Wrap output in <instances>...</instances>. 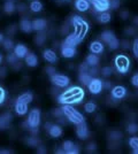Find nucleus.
Returning a JSON list of instances; mask_svg holds the SVG:
<instances>
[{"mask_svg":"<svg viewBox=\"0 0 138 154\" xmlns=\"http://www.w3.org/2000/svg\"><path fill=\"white\" fill-rule=\"evenodd\" d=\"M83 98H84V90L78 86H74L60 94L58 98V103L62 105H72L81 103Z\"/></svg>","mask_w":138,"mask_h":154,"instance_id":"nucleus-1","label":"nucleus"},{"mask_svg":"<svg viewBox=\"0 0 138 154\" xmlns=\"http://www.w3.org/2000/svg\"><path fill=\"white\" fill-rule=\"evenodd\" d=\"M70 22H72V26H74V33L81 40H83L85 35L89 31V23L78 15H74L70 20Z\"/></svg>","mask_w":138,"mask_h":154,"instance_id":"nucleus-2","label":"nucleus"},{"mask_svg":"<svg viewBox=\"0 0 138 154\" xmlns=\"http://www.w3.org/2000/svg\"><path fill=\"white\" fill-rule=\"evenodd\" d=\"M61 109H62V112H63V114H65L67 119L72 123L76 124V125L85 121V117L83 116V114H81L77 109H75L72 107V105H63L61 107Z\"/></svg>","mask_w":138,"mask_h":154,"instance_id":"nucleus-3","label":"nucleus"},{"mask_svg":"<svg viewBox=\"0 0 138 154\" xmlns=\"http://www.w3.org/2000/svg\"><path fill=\"white\" fill-rule=\"evenodd\" d=\"M114 63H115V67H116L118 71H120L121 74H125L130 68V60L128 59V57L122 55V54H120L115 58Z\"/></svg>","mask_w":138,"mask_h":154,"instance_id":"nucleus-4","label":"nucleus"},{"mask_svg":"<svg viewBox=\"0 0 138 154\" xmlns=\"http://www.w3.org/2000/svg\"><path fill=\"white\" fill-rule=\"evenodd\" d=\"M26 122L29 124V128H38L40 124V110L37 108H33L30 110Z\"/></svg>","mask_w":138,"mask_h":154,"instance_id":"nucleus-5","label":"nucleus"},{"mask_svg":"<svg viewBox=\"0 0 138 154\" xmlns=\"http://www.w3.org/2000/svg\"><path fill=\"white\" fill-rule=\"evenodd\" d=\"M50 78H51V82L53 85H55L58 88H66L70 83L69 77L61 75V74H54L52 76H50Z\"/></svg>","mask_w":138,"mask_h":154,"instance_id":"nucleus-6","label":"nucleus"},{"mask_svg":"<svg viewBox=\"0 0 138 154\" xmlns=\"http://www.w3.org/2000/svg\"><path fill=\"white\" fill-rule=\"evenodd\" d=\"M89 91L91 92L92 94H98L101 92L103 88H104V82L99 78H92V81L90 82V84L87 85Z\"/></svg>","mask_w":138,"mask_h":154,"instance_id":"nucleus-7","label":"nucleus"},{"mask_svg":"<svg viewBox=\"0 0 138 154\" xmlns=\"http://www.w3.org/2000/svg\"><path fill=\"white\" fill-rule=\"evenodd\" d=\"M91 4L93 5L94 9L97 12H100V13L107 12L111 8L109 7V0H93Z\"/></svg>","mask_w":138,"mask_h":154,"instance_id":"nucleus-8","label":"nucleus"},{"mask_svg":"<svg viewBox=\"0 0 138 154\" xmlns=\"http://www.w3.org/2000/svg\"><path fill=\"white\" fill-rule=\"evenodd\" d=\"M76 135L79 139H86L89 137V129L86 125L85 121L77 124V129H76Z\"/></svg>","mask_w":138,"mask_h":154,"instance_id":"nucleus-9","label":"nucleus"},{"mask_svg":"<svg viewBox=\"0 0 138 154\" xmlns=\"http://www.w3.org/2000/svg\"><path fill=\"white\" fill-rule=\"evenodd\" d=\"M82 40L75 35V33H70V35H68L66 37V39L63 40V43H62V45L65 46H70V47H75V46H77L81 43Z\"/></svg>","mask_w":138,"mask_h":154,"instance_id":"nucleus-10","label":"nucleus"},{"mask_svg":"<svg viewBox=\"0 0 138 154\" xmlns=\"http://www.w3.org/2000/svg\"><path fill=\"white\" fill-rule=\"evenodd\" d=\"M62 149L65 151V153L68 154H77L79 152V149L77 146L72 143V140H66L62 144Z\"/></svg>","mask_w":138,"mask_h":154,"instance_id":"nucleus-11","label":"nucleus"},{"mask_svg":"<svg viewBox=\"0 0 138 154\" xmlns=\"http://www.w3.org/2000/svg\"><path fill=\"white\" fill-rule=\"evenodd\" d=\"M127 94V89L122 85H118V86H114L112 89V96L115 99H122L124 98Z\"/></svg>","mask_w":138,"mask_h":154,"instance_id":"nucleus-12","label":"nucleus"},{"mask_svg":"<svg viewBox=\"0 0 138 154\" xmlns=\"http://www.w3.org/2000/svg\"><path fill=\"white\" fill-rule=\"evenodd\" d=\"M47 26V22L44 19H36L32 21V30L35 31H44Z\"/></svg>","mask_w":138,"mask_h":154,"instance_id":"nucleus-13","label":"nucleus"},{"mask_svg":"<svg viewBox=\"0 0 138 154\" xmlns=\"http://www.w3.org/2000/svg\"><path fill=\"white\" fill-rule=\"evenodd\" d=\"M12 120H13V116L11 113H4L2 115H0V129L8 128Z\"/></svg>","mask_w":138,"mask_h":154,"instance_id":"nucleus-14","label":"nucleus"},{"mask_svg":"<svg viewBox=\"0 0 138 154\" xmlns=\"http://www.w3.org/2000/svg\"><path fill=\"white\" fill-rule=\"evenodd\" d=\"M14 53H15V55L19 59H23L26 58V54H28V48L23 44H17V45L14 47Z\"/></svg>","mask_w":138,"mask_h":154,"instance_id":"nucleus-15","label":"nucleus"},{"mask_svg":"<svg viewBox=\"0 0 138 154\" xmlns=\"http://www.w3.org/2000/svg\"><path fill=\"white\" fill-rule=\"evenodd\" d=\"M43 58L45 59L47 62H50V63H55L58 61V55L52 50H45V51L43 52Z\"/></svg>","mask_w":138,"mask_h":154,"instance_id":"nucleus-16","label":"nucleus"},{"mask_svg":"<svg viewBox=\"0 0 138 154\" xmlns=\"http://www.w3.org/2000/svg\"><path fill=\"white\" fill-rule=\"evenodd\" d=\"M75 54H76V50H75V47L62 45V47H61V55H62L63 58H67V59L74 58V57H75Z\"/></svg>","mask_w":138,"mask_h":154,"instance_id":"nucleus-17","label":"nucleus"},{"mask_svg":"<svg viewBox=\"0 0 138 154\" xmlns=\"http://www.w3.org/2000/svg\"><path fill=\"white\" fill-rule=\"evenodd\" d=\"M14 108H15V112H16L17 115H24V114L28 113V103L16 101Z\"/></svg>","mask_w":138,"mask_h":154,"instance_id":"nucleus-18","label":"nucleus"},{"mask_svg":"<svg viewBox=\"0 0 138 154\" xmlns=\"http://www.w3.org/2000/svg\"><path fill=\"white\" fill-rule=\"evenodd\" d=\"M89 48L93 54H101L104 52V44L100 42H93V43H91Z\"/></svg>","mask_w":138,"mask_h":154,"instance_id":"nucleus-19","label":"nucleus"},{"mask_svg":"<svg viewBox=\"0 0 138 154\" xmlns=\"http://www.w3.org/2000/svg\"><path fill=\"white\" fill-rule=\"evenodd\" d=\"M75 7L79 12H86L90 8V1H87V0H76L75 1Z\"/></svg>","mask_w":138,"mask_h":154,"instance_id":"nucleus-20","label":"nucleus"},{"mask_svg":"<svg viewBox=\"0 0 138 154\" xmlns=\"http://www.w3.org/2000/svg\"><path fill=\"white\" fill-rule=\"evenodd\" d=\"M24 59H26V63L28 64L29 67H31V68L37 67V64H38V59H37L35 53H28Z\"/></svg>","mask_w":138,"mask_h":154,"instance_id":"nucleus-21","label":"nucleus"},{"mask_svg":"<svg viewBox=\"0 0 138 154\" xmlns=\"http://www.w3.org/2000/svg\"><path fill=\"white\" fill-rule=\"evenodd\" d=\"M20 29L23 32H26V33H29V32H31V31H32V22H30V21H29L28 19L21 20Z\"/></svg>","mask_w":138,"mask_h":154,"instance_id":"nucleus-22","label":"nucleus"},{"mask_svg":"<svg viewBox=\"0 0 138 154\" xmlns=\"http://www.w3.org/2000/svg\"><path fill=\"white\" fill-rule=\"evenodd\" d=\"M47 131H48L50 136L53 137V138H59L60 136L62 135V129H61L60 125H57V124H52L51 128L48 129Z\"/></svg>","mask_w":138,"mask_h":154,"instance_id":"nucleus-23","label":"nucleus"},{"mask_svg":"<svg viewBox=\"0 0 138 154\" xmlns=\"http://www.w3.org/2000/svg\"><path fill=\"white\" fill-rule=\"evenodd\" d=\"M78 81L83 84V85H86V86H87V85L90 84V82L92 81V76L89 72H79Z\"/></svg>","mask_w":138,"mask_h":154,"instance_id":"nucleus-24","label":"nucleus"},{"mask_svg":"<svg viewBox=\"0 0 138 154\" xmlns=\"http://www.w3.org/2000/svg\"><path fill=\"white\" fill-rule=\"evenodd\" d=\"M85 62L89 64L90 67H96V66H98L99 64V58L97 57V54L91 53L90 55H87V57H86Z\"/></svg>","mask_w":138,"mask_h":154,"instance_id":"nucleus-25","label":"nucleus"},{"mask_svg":"<svg viewBox=\"0 0 138 154\" xmlns=\"http://www.w3.org/2000/svg\"><path fill=\"white\" fill-rule=\"evenodd\" d=\"M33 99V96L32 93H30V92H26V93H23V94H21L19 98H17V100L16 101H21V103H29L32 101Z\"/></svg>","mask_w":138,"mask_h":154,"instance_id":"nucleus-26","label":"nucleus"},{"mask_svg":"<svg viewBox=\"0 0 138 154\" xmlns=\"http://www.w3.org/2000/svg\"><path fill=\"white\" fill-rule=\"evenodd\" d=\"M100 38H101V40H103L104 43H107V44H108L113 38H115V35H114L113 31L106 30V31H104L101 33V37H100Z\"/></svg>","mask_w":138,"mask_h":154,"instance_id":"nucleus-27","label":"nucleus"},{"mask_svg":"<svg viewBox=\"0 0 138 154\" xmlns=\"http://www.w3.org/2000/svg\"><path fill=\"white\" fill-rule=\"evenodd\" d=\"M30 9L32 11L33 13H39L40 11L43 9V4L40 2L39 0H32L30 4Z\"/></svg>","mask_w":138,"mask_h":154,"instance_id":"nucleus-28","label":"nucleus"},{"mask_svg":"<svg viewBox=\"0 0 138 154\" xmlns=\"http://www.w3.org/2000/svg\"><path fill=\"white\" fill-rule=\"evenodd\" d=\"M4 12L6 14H12L15 12V4H14L13 1L7 0L6 2L4 4Z\"/></svg>","mask_w":138,"mask_h":154,"instance_id":"nucleus-29","label":"nucleus"},{"mask_svg":"<svg viewBox=\"0 0 138 154\" xmlns=\"http://www.w3.org/2000/svg\"><path fill=\"white\" fill-rule=\"evenodd\" d=\"M111 19H112V16L108 12H103L98 16V22H100V23H108L111 21Z\"/></svg>","mask_w":138,"mask_h":154,"instance_id":"nucleus-30","label":"nucleus"},{"mask_svg":"<svg viewBox=\"0 0 138 154\" xmlns=\"http://www.w3.org/2000/svg\"><path fill=\"white\" fill-rule=\"evenodd\" d=\"M45 40H46V35L43 33V31H40L39 33L35 37V43H36L37 45H43Z\"/></svg>","mask_w":138,"mask_h":154,"instance_id":"nucleus-31","label":"nucleus"},{"mask_svg":"<svg viewBox=\"0 0 138 154\" xmlns=\"http://www.w3.org/2000/svg\"><path fill=\"white\" fill-rule=\"evenodd\" d=\"M2 45H4V48L6 50V51H11L12 48H14L15 46H14V43L12 39L9 38H5L4 39V42H2Z\"/></svg>","mask_w":138,"mask_h":154,"instance_id":"nucleus-32","label":"nucleus"},{"mask_svg":"<svg viewBox=\"0 0 138 154\" xmlns=\"http://www.w3.org/2000/svg\"><path fill=\"white\" fill-rule=\"evenodd\" d=\"M96 109H97V105L94 103H86L84 105V110H85L86 113H93V112H96Z\"/></svg>","mask_w":138,"mask_h":154,"instance_id":"nucleus-33","label":"nucleus"},{"mask_svg":"<svg viewBox=\"0 0 138 154\" xmlns=\"http://www.w3.org/2000/svg\"><path fill=\"white\" fill-rule=\"evenodd\" d=\"M118 46H120V42H118V39L116 38V37L113 38L112 40L108 43V47H109V50H112V51L118 48Z\"/></svg>","mask_w":138,"mask_h":154,"instance_id":"nucleus-34","label":"nucleus"},{"mask_svg":"<svg viewBox=\"0 0 138 154\" xmlns=\"http://www.w3.org/2000/svg\"><path fill=\"white\" fill-rule=\"evenodd\" d=\"M127 131H128L129 134H131V135L138 132V124H136V123H130V124L127 127Z\"/></svg>","mask_w":138,"mask_h":154,"instance_id":"nucleus-35","label":"nucleus"},{"mask_svg":"<svg viewBox=\"0 0 138 154\" xmlns=\"http://www.w3.org/2000/svg\"><path fill=\"white\" fill-rule=\"evenodd\" d=\"M17 60H19V58L15 55V53H11V54L7 55V62H8L9 64H12V66L16 63Z\"/></svg>","mask_w":138,"mask_h":154,"instance_id":"nucleus-36","label":"nucleus"},{"mask_svg":"<svg viewBox=\"0 0 138 154\" xmlns=\"http://www.w3.org/2000/svg\"><path fill=\"white\" fill-rule=\"evenodd\" d=\"M26 143H28V145H30V146H32V147H36V146L39 144V139H38L37 137H35V135H33L32 137H30V138L26 140Z\"/></svg>","mask_w":138,"mask_h":154,"instance_id":"nucleus-37","label":"nucleus"},{"mask_svg":"<svg viewBox=\"0 0 138 154\" xmlns=\"http://www.w3.org/2000/svg\"><path fill=\"white\" fill-rule=\"evenodd\" d=\"M109 138H111L112 140H118V139L122 138V134L118 132V131H112V132L109 134Z\"/></svg>","mask_w":138,"mask_h":154,"instance_id":"nucleus-38","label":"nucleus"},{"mask_svg":"<svg viewBox=\"0 0 138 154\" xmlns=\"http://www.w3.org/2000/svg\"><path fill=\"white\" fill-rule=\"evenodd\" d=\"M113 72V68L112 67H104L103 69H101V74L104 75L105 77H108L111 76Z\"/></svg>","mask_w":138,"mask_h":154,"instance_id":"nucleus-39","label":"nucleus"},{"mask_svg":"<svg viewBox=\"0 0 138 154\" xmlns=\"http://www.w3.org/2000/svg\"><path fill=\"white\" fill-rule=\"evenodd\" d=\"M129 145H130V147H131L132 149L137 148L138 147V137H132V138H130Z\"/></svg>","mask_w":138,"mask_h":154,"instance_id":"nucleus-40","label":"nucleus"},{"mask_svg":"<svg viewBox=\"0 0 138 154\" xmlns=\"http://www.w3.org/2000/svg\"><path fill=\"white\" fill-rule=\"evenodd\" d=\"M89 69H90V66L86 63V62L81 63V64H79V67H78L79 72H87V71H89Z\"/></svg>","mask_w":138,"mask_h":154,"instance_id":"nucleus-41","label":"nucleus"},{"mask_svg":"<svg viewBox=\"0 0 138 154\" xmlns=\"http://www.w3.org/2000/svg\"><path fill=\"white\" fill-rule=\"evenodd\" d=\"M132 52H133V55L138 59V38L135 39V42L132 44Z\"/></svg>","mask_w":138,"mask_h":154,"instance_id":"nucleus-42","label":"nucleus"},{"mask_svg":"<svg viewBox=\"0 0 138 154\" xmlns=\"http://www.w3.org/2000/svg\"><path fill=\"white\" fill-rule=\"evenodd\" d=\"M109 7L116 9L118 7H120V0H109Z\"/></svg>","mask_w":138,"mask_h":154,"instance_id":"nucleus-43","label":"nucleus"},{"mask_svg":"<svg viewBox=\"0 0 138 154\" xmlns=\"http://www.w3.org/2000/svg\"><path fill=\"white\" fill-rule=\"evenodd\" d=\"M52 114L54 116H57V117H61V116H63L65 114H63V112H62V109L61 108H57V109H54L52 112Z\"/></svg>","mask_w":138,"mask_h":154,"instance_id":"nucleus-44","label":"nucleus"},{"mask_svg":"<svg viewBox=\"0 0 138 154\" xmlns=\"http://www.w3.org/2000/svg\"><path fill=\"white\" fill-rule=\"evenodd\" d=\"M46 74H48L50 76H52V75H54V74H57V70H55L54 67L50 66V67H46Z\"/></svg>","mask_w":138,"mask_h":154,"instance_id":"nucleus-45","label":"nucleus"},{"mask_svg":"<svg viewBox=\"0 0 138 154\" xmlns=\"http://www.w3.org/2000/svg\"><path fill=\"white\" fill-rule=\"evenodd\" d=\"M87 72H89L91 76H97V75H98V72H99V70L97 69V66H96V67H91V68L89 69V71H87Z\"/></svg>","mask_w":138,"mask_h":154,"instance_id":"nucleus-46","label":"nucleus"},{"mask_svg":"<svg viewBox=\"0 0 138 154\" xmlns=\"http://www.w3.org/2000/svg\"><path fill=\"white\" fill-rule=\"evenodd\" d=\"M5 98H6V92L0 86V105L5 101Z\"/></svg>","mask_w":138,"mask_h":154,"instance_id":"nucleus-47","label":"nucleus"},{"mask_svg":"<svg viewBox=\"0 0 138 154\" xmlns=\"http://www.w3.org/2000/svg\"><path fill=\"white\" fill-rule=\"evenodd\" d=\"M131 84L133 85V86L138 88V72L137 74H135V75L131 77Z\"/></svg>","mask_w":138,"mask_h":154,"instance_id":"nucleus-48","label":"nucleus"},{"mask_svg":"<svg viewBox=\"0 0 138 154\" xmlns=\"http://www.w3.org/2000/svg\"><path fill=\"white\" fill-rule=\"evenodd\" d=\"M87 149H89V151H94V149H96V144L90 143V144L87 145Z\"/></svg>","mask_w":138,"mask_h":154,"instance_id":"nucleus-49","label":"nucleus"},{"mask_svg":"<svg viewBox=\"0 0 138 154\" xmlns=\"http://www.w3.org/2000/svg\"><path fill=\"white\" fill-rule=\"evenodd\" d=\"M107 89H109V88H112V83L111 82H106V85H105Z\"/></svg>","mask_w":138,"mask_h":154,"instance_id":"nucleus-50","label":"nucleus"},{"mask_svg":"<svg viewBox=\"0 0 138 154\" xmlns=\"http://www.w3.org/2000/svg\"><path fill=\"white\" fill-rule=\"evenodd\" d=\"M121 15H122V17H123V19H127V16H128V13H127V12H123V13L121 14Z\"/></svg>","mask_w":138,"mask_h":154,"instance_id":"nucleus-51","label":"nucleus"},{"mask_svg":"<svg viewBox=\"0 0 138 154\" xmlns=\"http://www.w3.org/2000/svg\"><path fill=\"white\" fill-rule=\"evenodd\" d=\"M4 35H2V33H1V32H0V43H2V42H4Z\"/></svg>","mask_w":138,"mask_h":154,"instance_id":"nucleus-52","label":"nucleus"},{"mask_svg":"<svg viewBox=\"0 0 138 154\" xmlns=\"http://www.w3.org/2000/svg\"><path fill=\"white\" fill-rule=\"evenodd\" d=\"M133 22H135V24H138V16H137V17H135Z\"/></svg>","mask_w":138,"mask_h":154,"instance_id":"nucleus-53","label":"nucleus"},{"mask_svg":"<svg viewBox=\"0 0 138 154\" xmlns=\"http://www.w3.org/2000/svg\"><path fill=\"white\" fill-rule=\"evenodd\" d=\"M133 153H135V154H138V147L133 149Z\"/></svg>","mask_w":138,"mask_h":154,"instance_id":"nucleus-54","label":"nucleus"},{"mask_svg":"<svg viewBox=\"0 0 138 154\" xmlns=\"http://www.w3.org/2000/svg\"><path fill=\"white\" fill-rule=\"evenodd\" d=\"M1 61H2V54L0 53V63H1Z\"/></svg>","mask_w":138,"mask_h":154,"instance_id":"nucleus-55","label":"nucleus"},{"mask_svg":"<svg viewBox=\"0 0 138 154\" xmlns=\"http://www.w3.org/2000/svg\"><path fill=\"white\" fill-rule=\"evenodd\" d=\"M87 1H90V2H92V1H93V0H87Z\"/></svg>","mask_w":138,"mask_h":154,"instance_id":"nucleus-56","label":"nucleus"},{"mask_svg":"<svg viewBox=\"0 0 138 154\" xmlns=\"http://www.w3.org/2000/svg\"><path fill=\"white\" fill-rule=\"evenodd\" d=\"M9 1H13V0H9Z\"/></svg>","mask_w":138,"mask_h":154,"instance_id":"nucleus-57","label":"nucleus"}]
</instances>
